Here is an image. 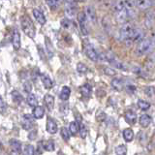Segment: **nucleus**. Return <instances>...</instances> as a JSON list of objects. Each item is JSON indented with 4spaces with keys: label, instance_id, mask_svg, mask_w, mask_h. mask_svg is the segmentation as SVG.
Wrapping results in <instances>:
<instances>
[{
    "label": "nucleus",
    "instance_id": "25",
    "mask_svg": "<svg viewBox=\"0 0 155 155\" xmlns=\"http://www.w3.org/2000/svg\"><path fill=\"white\" fill-rule=\"evenodd\" d=\"M122 135H123V138L127 143L132 142L133 139H134V132L133 130L131 128H126L122 131Z\"/></svg>",
    "mask_w": 155,
    "mask_h": 155
},
{
    "label": "nucleus",
    "instance_id": "2",
    "mask_svg": "<svg viewBox=\"0 0 155 155\" xmlns=\"http://www.w3.org/2000/svg\"><path fill=\"white\" fill-rule=\"evenodd\" d=\"M154 47L155 43L153 40H151V39H143L138 44L137 48H136V54L138 56L147 54L153 50Z\"/></svg>",
    "mask_w": 155,
    "mask_h": 155
},
{
    "label": "nucleus",
    "instance_id": "19",
    "mask_svg": "<svg viewBox=\"0 0 155 155\" xmlns=\"http://www.w3.org/2000/svg\"><path fill=\"white\" fill-rule=\"evenodd\" d=\"M40 79L43 82V84L44 86H45V88L46 89H51L52 88V86H53V82L51 81V79L50 77H48V75L46 74H42L40 76Z\"/></svg>",
    "mask_w": 155,
    "mask_h": 155
},
{
    "label": "nucleus",
    "instance_id": "7",
    "mask_svg": "<svg viewBox=\"0 0 155 155\" xmlns=\"http://www.w3.org/2000/svg\"><path fill=\"white\" fill-rule=\"evenodd\" d=\"M84 51L85 52V54L87 55V57H88L90 60H92V61H98V59H99L98 52L96 51V50L93 48V46L90 45L89 43L84 44Z\"/></svg>",
    "mask_w": 155,
    "mask_h": 155
},
{
    "label": "nucleus",
    "instance_id": "48",
    "mask_svg": "<svg viewBox=\"0 0 155 155\" xmlns=\"http://www.w3.org/2000/svg\"><path fill=\"white\" fill-rule=\"evenodd\" d=\"M38 51H39V53H40V57L42 58V59H45V58H44V51L42 50L41 46H38Z\"/></svg>",
    "mask_w": 155,
    "mask_h": 155
},
{
    "label": "nucleus",
    "instance_id": "1",
    "mask_svg": "<svg viewBox=\"0 0 155 155\" xmlns=\"http://www.w3.org/2000/svg\"><path fill=\"white\" fill-rule=\"evenodd\" d=\"M114 12L115 14V17L117 21L120 23H124L127 21V19L130 18V14L128 12L127 8L125 7L124 0H118L114 5Z\"/></svg>",
    "mask_w": 155,
    "mask_h": 155
},
{
    "label": "nucleus",
    "instance_id": "8",
    "mask_svg": "<svg viewBox=\"0 0 155 155\" xmlns=\"http://www.w3.org/2000/svg\"><path fill=\"white\" fill-rule=\"evenodd\" d=\"M77 14V8L76 4L73 0H68L65 5V15L68 18H73L76 17Z\"/></svg>",
    "mask_w": 155,
    "mask_h": 155
},
{
    "label": "nucleus",
    "instance_id": "49",
    "mask_svg": "<svg viewBox=\"0 0 155 155\" xmlns=\"http://www.w3.org/2000/svg\"><path fill=\"white\" fill-rule=\"evenodd\" d=\"M79 2H84V1H85V0H78Z\"/></svg>",
    "mask_w": 155,
    "mask_h": 155
},
{
    "label": "nucleus",
    "instance_id": "46",
    "mask_svg": "<svg viewBox=\"0 0 155 155\" xmlns=\"http://www.w3.org/2000/svg\"><path fill=\"white\" fill-rule=\"evenodd\" d=\"M36 136H37V130L35 129V130H32L31 132L29 133V135H28V138L30 139V140H35Z\"/></svg>",
    "mask_w": 155,
    "mask_h": 155
},
{
    "label": "nucleus",
    "instance_id": "42",
    "mask_svg": "<svg viewBox=\"0 0 155 155\" xmlns=\"http://www.w3.org/2000/svg\"><path fill=\"white\" fill-rule=\"evenodd\" d=\"M70 25H71V21H70V18H63L62 21H61V26H62L63 28H65V29H68V28L70 27Z\"/></svg>",
    "mask_w": 155,
    "mask_h": 155
},
{
    "label": "nucleus",
    "instance_id": "5",
    "mask_svg": "<svg viewBox=\"0 0 155 155\" xmlns=\"http://www.w3.org/2000/svg\"><path fill=\"white\" fill-rule=\"evenodd\" d=\"M87 16L85 12H80L78 14V21H79L80 24V29H81V32L84 36H87L88 35V27H87Z\"/></svg>",
    "mask_w": 155,
    "mask_h": 155
},
{
    "label": "nucleus",
    "instance_id": "34",
    "mask_svg": "<svg viewBox=\"0 0 155 155\" xmlns=\"http://www.w3.org/2000/svg\"><path fill=\"white\" fill-rule=\"evenodd\" d=\"M114 152L117 155H125V154H127V148H126L124 144H119L115 147Z\"/></svg>",
    "mask_w": 155,
    "mask_h": 155
},
{
    "label": "nucleus",
    "instance_id": "26",
    "mask_svg": "<svg viewBox=\"0 0 155 155\" xmlns=\"http://www.w3.org/2000/svg\"><path fill=\"white\" fill-rule=\"evenodd\" d=\"M140 124L143 126V127L147 128L149 126V124L151 123V117H150V115L148 114H143L140 115Z\"/></svg>",
    "mask_w": 155,
    "mask_h": 155
},
{
    "label": "nucleus",
    "instance_id": "21",
    "mask_svg": "<svg viewBox=\"0 0 155 155\" xmlns=\"http://www.w3.org/2000/svg\"><path fill=\"white\" fill-rule=\"evenodd\" d=\"M10 145L13 150H15L16 153H19L21 151V143L17 139H11L10 140Z\"/></svg>",
    "mask_w": 155,
    "mask_h": 155
},
{
    "label": "nucleus",
    "instance_id": "50",
    "mask_svg": "<svg viewBox=\"0 0 155 155\" xmlns=\"http://www.w3.org/2000/svg\"><path fill=\"white\" fill-rule=\"evenodd\" d=\"M153 41H154V43H155V39H154V40H153Z\"/></svg>",
    "mask_w": 155,
    "mask_h": 155
},
{
    "label": "nucleus",
    "instance_id": "3",
    "mask_svg": "<svg viewBox=\"0 0 155 155\" xmlns=\"http://www.w3.org/2000/svg\"><path fill=\"white\" fill-rule=\"evenodd\" d=\"M21 29L24 32L26 36H28L29 38L34 39L36 35V30H35V26L31 21V18L27 17V16H23L21 19Z\"/></svg>",
    "mask_w": 155,
    "mask_h": 155
},
{
    "label": "nucleus",
    "instance_id": "39",
    "mask_svg": "<svg viewBox=\"0 0 155 155\" xmlns=\"http://www.w3.org/2000/svg\"><path fill=\"white\" fill-rule=\"evenodd\" d=\"M80 134H81V137L82 139H85L86 136H87V129L85 127V125L82 124V123L80 124Z\"/></svg>",
    "mask_w": 155,
    "mask_h": 155
},
{
    "label": "nucleus",
    "instance_id": "37",
    "mask_svg": "<svg viewBox=\"0 0 155 155\" xmlns=\"http://www.w3.org/2000/svg\"><path fill=\"white\" fill-rule=\"evenodd\" d=\"M24 153L27 155H33L35 153V148H34L32 144H26L24 147Z\"/></svg>",
    "mask_w": 155,
    "mask_h": 155
},
{
    "label": "nucleus",
    "instance_id": "16",
    "mask_svg": "<svg viewBox=\"0 0 155 155\" xmlns=\"http://www.w3.org/2000/svg\"><path fill=\"white\" fill-rule=\"evenodd\" d=\"M109 63L111 66H114L115 69H119V70H123V71H128L129 70V67L126 65L125 63H123V62H121V61L116 59V57H114V59L110 60Z\"/></svg>",
    "mask_w": 155,
    "mask_h": 155
},
{
    "label": "nucleus",
    "instance_id": "35",
    "mask_svg": "<svg viewBox=\"0 0 155 155\" xmlns=\"http://www.w3.org/2000/svg\"><path fill=\"white\" fill-rule=\"evenodd\" d=\"M138 107L142 110H147L150 108V104L147 101L140 99V100H138Z\"/></svg>",
    "mask_w": 155,
    "mask_h": 155
},
{
    "label": "nucleus",
    "instance_id": "30",
    "mask_svg": "<svg viewBox=\"0 0 155 155\" xmlns=\"http://www.w3.org/2000/svg\"><path fill=\"white\" fill-rule=\"evenodd\" d=\"M154 18H154V14L153 13H151V12L147 13V15L145 16V21H144L145 26L148 27V28L151 27L153 22H154Z\"/></svg>",
    "mask_w": 155,
    "mask_h": 155
},
{
    "label": "nucleus",
    "instance_id": "27",
    "mask_svg": "<svg viewBox=\"0 0 155 155\" xmlns=\"http://www.w3.org/2000/svg\"><path fill=\"white\" fill-rule=\"evenodd\" d=\"M26 102L29 106L32 107V108H35V107L38 106V100L36 98V96L32 93H28V96L26 98Z\"/></svg>",
    "mask_w": 155,
    "mask_h": 155
},
{
    "label": "nucleus",
    "instance_id": "38",
    "mask_svg": "<svg viewBox=\"0 0 155 155\" xmlns=\"http://www.w3.org/2000/svg\"><path fill=\"white\" fill-rule=\"evenodd\" d=\"M144 94L148 97H152L153 95H155V87L151 85L147 86V88L144 89Z\"/></svg>",
    "mask_w": 155,
    "mask_h": 155
},
{
    "label": "nucleus",
    "instance_id": "4",
    "mask_svg": "<svg viewBox=\"0 0 155 155\" xmlns=\"http://www.w3.org/2000/svg\"><path fill=\"white\" fill-rule=\"evenodd\" d=\"M135 30V27L132 23L124 22L119 30V39L121 41H126L131 38L132 34Z\"/></svg>",
    "mask_w": 155,
    "mask_h": 155
},
{
    "label": "nucleus",
    "instance_id": "17",
    "mask_svg": "<svg viewBox=\"0 0 155 155\" xmlns=\"http://www.w3.org/2000/svg\"><path fill=\"white\" fill-rule=\"evenodd\" d=\"M125 120L128 124L133 125L136 123V121H137V114H136L135 111L128 110L125 113Z\"/></svg>",
    "mask_w": 155,
    "mask_h": 155
},
{
    "label": "nucleus",
    "instance_id": "44",
    "mask_svg": "<svg viewBox=\"0 0 155 155\" xmlns=\"http://www.w3.org/2000/svg\"><path fill=\"white\" fill-rule=\"evenodd\" d=\"M133 72L139 76H145V71H143V69H140L139 67H133Z\"/></svg>",
    "mask_w": 155,
    "mask_h": 155
},
{
    "label": "nucleus",
    "instance_id": "6",
    "mask_svg": "<svg viewBox=\"0 0 155 155\" xmlns=\"http://www.w3.org/2000/svg\"><path fill=\"white\" fill-rule=\"evenodd\" d=\"M144 38V33L140 28H135V30L131 36L130 39L126 40L125 42L127 43V46H132L134 43H140Z\"/></svg>",
    "mask_w": 155,
    "mask_h": 155
},
{
    "label": "nucleus",
    "instance_id": "15",
    "mask_svg": "<svg viewBox=\"0 0 155 155\" xmlns=\"http://www.w3.org/2000/svg\"><path fill=\"white\" fill-rule=\"evenodd\" d=\"M34 125V120L30 114H24L23 115V120H22V127L25 130H29L32 128Z\"/></svg>",
    "mask_w": 155,
    "mask_h": 155
},
{
    "label": "nucleus",
    "instance_id": "29",
    "mask_svg": "<svg viewBox=\"0 0 155 155\" xmlns=\"http://www.w3.org/2000/svg\"><path fill=\"white\" fill-rule=\"evenodd\" d=\"M69 130H70V133L73 136H76L77 133L80 132V124L78 123L77 121H73L69 125Z\"/></svg>",
    "mask_w": 155,
    "mask_h": 155
},
{
    "label": "nucleus",
    "instance_id": "40",
    "mask_svg": "<svg viewBox=\"0 0 155 155\" xmlns=\"http://www.w3.org/2000/svg\"><path fill=\"white\" fill-rule=\"evenodd\" d=\"M145 63H147V67L149 68V69H151V68H153L155 66V55L154 56H150L147 58V60L145 61Z\"/></svg>",
    "mask_w": 155,
    "mask_h": 155
},
{
    "label": "nucleus",
    "instance_id": "31",
    "mask_svg": "<svg viewBox=\"0 0 155 155\" xmlns=\"http://www.w3.org/2000/svg\"><path fill=\"white\" fill-rule=\"evenodd\" d=\"M46 3L51 11H54L58 7H59L60 0H46Z\"/></svg>",
    "mask_w": 155,
    "mask_h": 155
},
{
    "label": "nucleus",
    "instance_id": "51",
    "mask_svg": "<svg viewBox=\"0 0 155 155\" xmlns=\"http://www.w3.org/2000/svg\"><path fill=\"white\" fill-rule=\"evenodd\" d=\"M153 1H154V3H155V0H153Z\"/></svg>",
    "mask_w": 155,
    "mask_h": 155
},
{
    "label": "nucleus",
    "instance_id": "11",
    "mask_svg": "<svg viewBox=\"0 0 155 155\" xmlns=\"http://www.w3.org/2000/svg\"><path fill=\"white\" fill-rule=\"evenodd\" d=\"M12 44H13L15 51H18L19 48H21V34H19V32L17 30V29H15L13 31Z\"/></svg>",
    "mask_w": 155,
    "mask_h": 155
},
{
    "label": "nucleus",
    "instance_id": "45",
    "mask_svg": "<svg viewBox=\"0 0 155 155\" xmlns=\"http://www.w3.org/2000/svg\"><path fill=\"white\" fill-rule=\"evenodd\" d=\"M0 110H1V114L4 113L5 110H7V105L5 104V102H4L2 97H1V99H0Z\"/></svg>",
    "mask_w": 155,
    "mask_h": 155
},
{
    "label": "nucleus",
    "instance_id": "12",
    "mask_svg": "<svg viewBox=\"0 0 155 155\" xmlns=\"http://www.w3.org/2000/svg\"><path fill=\"white\" fill-rule=\"evenodd\" d=\"M33 16L39 24H41V25H45L46 24V22H47L46 17L40 9H33Z\"/></svg>",
    "mask_w": 155,
    "mask_h": 155
},
{
    "label": "nucleus",
    "instance_id": "47",
    "mask_svg": "<svg viewBox=\"0 0 155 155\" xmlns=\"http://www.w3.org/2000/svg\"><path fill=\"white\" fill-rule=\"evenodd\" d=\"M126 89H127L128 92H130V93H133V92L136 90V87L134 85H131V84H128V85H126Z\"/></svg>",
    "mask_w": 155,
    "mask_h": 155
},
{
    "label": "nucleus",
    "instance_id": "14",
    "mask_svg": "<svg viewBox=\"0 0 155 155\" xmlns=\"http://www.w3.org/2000/svg\"><path fill=\"white\" fill-rule=\"evenodd\" d=\"M44 104H45L48 111H51L53 110V107H54V98H53V96L50 94H46L44 96Z\"/></svg>",
    "mask_w": 155,
    "mask_h": 155
},
{
    "label": "nucleus",
    "instance_id": "33",
    "mask_svg": "<svg viewBox=\"0 0 155 155\" xmlns=\"http://www.w3.org/2000/svg\"><path fill=\"white\" fill-rule=\"evenodd\" d=\"M70 130H68L65 127H62L60 129V135H61V138L65 140V142H68L70 140Z\"/></svg>",
    "mask_w": 155,
    "mask_h": 155
},
{
    "label": "nucleus",
    "instance_id": "18",
    "mask_svg": "<svg viewBox=\"0 0 155 155\" xmlns=\"http://www.w3.org/2000/svg\"><path fill=\"white\" fill-rule=\"evenodd\" d=\"M45 46H46V51L48 52V57L51 58L54 55V48H53V45L51 41V39L48 37H45Z\"/></svg>",
    "mask_w": 155,
    "mask_h": 155
},
{
    "label": "nucleus",
    "instance_id": "28",
    "mask_svg": "<svg viewBox=\"0 0 155 155\" xmlns=\"http://www.w3.org/2000/svg\"><path fill=\"white\" fill-rule=\"evenodd\" d=\"M42 145H43V149L48 150V151H52V150H54L55 147L54 142L52 140H48L46 142L42 143Z\"/></svg>",
    "mask_w": 155,
    "mask_h": 155
},
{
    "label": "nucleus",
    "instance_id": "20",
    "mask_svg": "<svg viewBox=\"0 0 155 155\" xmlns=\"http://www.w3.org/2000/svg\"><path fill=\"white\" fill-rule=\"evenodd\" d=\"M111 86L114 87L115 90H122L123 86H124V81L121 78H115L113 81H111Z\"/></svg>",
    "mask_w": 155,
    "mask_h": 155
},
{
    "label": "nucleus",
    "instance_id": "23",
    "mask_svg": "<svg viewBox=\"0 0 155 155\" xmlns=\"http://www.w3.org/2000/svg\"><path fill=\"white\" fill-rule=\"evenodd\" d=\"M80 91L81 94L84 97H89L91 95L92 92V86L89 84H84V85H81L80 87Z\"/></svg>",
    "mask_w": 155,
    "mask_h": 155
},
{
    "label": "nucleus",
    "instance_id": "32",
    "mask_svg": "<svg viewBox=\"0 0 155 155\" xmlns=\"http://www.w3.org/2000/svg\"><path fill=\"white\" fill-rule=\"evenodd\" d=\"M11 95H12L13 100H14L15 102H17V103H21V102H22V100H23L22 95H21V93H19L18 91H17V90H13V91H12V93H11Z\"/></svg>",
    "mask_w": 155,
    "mask_h": 155
},
{
    "label": "nucleus",
    "instance_id": "41",
    "mask_svg": "<svg viewBox=\"0 0 155 155\" xmlns=\"http://www.w3.org/2000/svg\"><path fill=\"white\" fill-rule=\"evenodd\" d=\"M23 89L26 93H31V90H32V84L30 81H25L23 84Z\"/></svg>",
    "mask_w": 155,
    "mask_h": 155
},
{
    "label": "nucleus",
    "instance_id": "24",
    "mask_svg": "<svg viewBox=\"0 0 155 155\" xmlns=\"http://www.w3.org/2000/svg\"><path fill=\"white\" fill-rule=\"evenodd\" d=\"M70 95H71V89L69 86H63L62 89L60 91V99L63 100V101H67L68 99L70 98Z\"/></svg>",
    "mask_w": 155,
    "mask_h": 155
},
{
    "label": "nucleus",
    "instance_id": "36",
    "mask_svg": "<svg viewBox=\"0 0 155 155\" xmlns=\"http://www.w3.org/2000/svg\"><path fill=\"white\" fill-rule=\"evenodd\" d=\"M77 71L80 73V74H86L87 71H88V68L86 65H84V63H78L77 64Z\"/></svg>",
    "mask_w": 155,
    "mask_h": 155
},
{
    "label": "nucleus",
    "instance_id": "43",
    "mask_svg": "<svg viewBox=\"0 0 155 155\" xmlns=\"http://www.w3.org/2000/svg\"><path fill=\"white\" fill-rule=\"evenodd\" d=\"M104 73H105L106 75H108V76H114V75H116V71L114 69H113V68H108V67L104 68Z\"/></svg>",
    "mask_w": 155,
    "mask_h": 155
},
{
    "label": "nucleus",
    "instance_id": "9",
    "mask_svg": "<svg viewBox=\"0 0 155 155\" xmlns=\"http://www.w3.org/2000/svg\"><path fill=\"white\" fill-rule=\"evenodd\" d=\"M85 14L87 16V18H88V21L93 23V24H96L97 22V15H96V11L93 6H87L85 8Z\"/></svg>",
    "mask_w": 155,
    "mask_h": 155
},
{
    "label": "nucleus",
    "instance_id": "10",
    "mask_svg": "<svg viewBox=\"0 0 155 155\" xmlns=\"http://www.w3.org/2000/svg\"><path fill=\"white\" fill-rule=\"evenodd\" d=\"M46 128H47L48 133H50V134H52V135H53V134L57 133L58 127H57L56 121H55L54 119H53V118H51V117H48Z\"/></svg>",
    "mask_w": 155,
    "mask_h": 155
},
{
    "label": "nucleus",
    "instance_id": "13",
    "mask_svg": "<svg viewBox=\"0 0 155 155\" xmlns=\"http://www.w3.org/2000/svg\"><path fill=\"white\" fill-rule=\"evenodd\" d=\"M136 7L140 10H147L152 6L151 0H134Z\"/></svg>",
    "mask_w": 155,
    "mask_h": 155
},
{
    "label": "nucleus",
    "instance_id": "22",
    "mask_svg": "<svg viewBox=\"0 0 155 155\" xmlns=\"http://www.w3.org/2000/svg\"><path fill=\"white\" fill-rule=\"evenodd\" d=\"M44 115H45V110H44L43 107L37 106V107L34 108V110H33V116H34V118L41 119V118L44 117Z\"/></svg>",
    "mask_w": 155,
    "mask_h": 155
}]
</instances>
